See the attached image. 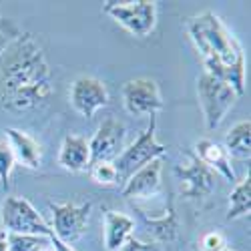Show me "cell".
<instances>
[{"label": "cell", "instance_id": "obj_1", "mask_svg": "<svg viewBox=\"0 0 251 251\" xmlns=\"http://www.w3.org/2000/svg\"><path fill=\"white\" fill-rule=\"evenodd\" d=\"M50 97V65L45 50L30 32H20L0 56V107L14 113L32 111Z\"/></svg>", "mask_w": 251, "mask_h": 251}, {"label": "cell", "instance_id": "obj_2", "mask_svg": "<svg viewBox=\"0 0 251 251\" xmlns=\"http://www.w3.org/2000/svg\"><path fill=\"white\" fill-rule=\"evenodd\" d=\"M187 34L203 60V73L221 78L241 97L245 91V54L223 20L215 12L197 14L187 23Z\"/></svg>", "mask_w": 251, "mask_h": 251}, {"label": "cell", "instance_id": "obj_3", "mask_svg": "<svg viewBox=\"0 0 251 251\" xmlns=\"http://www.w3.org/2000/svg\"><path fill=\"white\" fill-rule=\"evenodd\" d=\"M167 153V145L159 143L157 139V115H151L149 127L145 129L129 147H125L123 153L113 161L119 175V181H127L133 173H137L141 167L155 159H163Z\"/></svg>", "mask_w": 251, "mask_h": 251}, {"label": "cell", "instance_id": "obj_4", "mask_svg": "<svg viewBox=\"0 0 251 251\" xmlns=\"http://www.w3.org/2000/svg\"><path fill=\"white\" fill-rule=\"evenodd\" d=\"M197 97L207 131H215L239 99V95L227 82L207 73L197 78Z\"/></svg>", "mask_w": 251, "mask_h": 251}, {"label": "cell", "instance_id": "obj_5", "mask_svg": "<svg viewBox=\"0 0 251 251\" xmlns=\"http://www.w3.org/2000/svg\"><path fill=\"white\" fill-rule=\"evenodd\" d=\"M102 12L109 14L119 26L135 38L151 36L157 26V2L153 0H135V2L109 0L102 4Z\"/></svg>", "mask_w": 251, "mask_h": 251}, {"label": "cell", "instance_id": "obj_6", "mask_svg": "<svg viewBox=\"0 0 251 251\" xmlns=\"http://www.w3.org/2000/svg\"><path fill=\"white\" fill-rule=\"evenodd\" d=\"M0 221L6 233L50 237L52 229L38 213V209L25 197H6L0 207Z\"/></svg>", "mask_w": 251, "mask_h": 251}, {"label": "cell", "instance_id": "obj_7", "mask_svg": "<svg viewBox=\"0 0 251 251\" xmlns=\"http://www.w3.org/2000/svg\"><path fill=\"white\" fill-rule=\"evenodd\" d=\"M52 211V235L62 243L73 245L89 229L93 203H50Z\"/></svg>", "mask_w": 251, "mask_h": 251}, {"label": "cell", "instance_id": "obj_8", "mask_svg": "<svg viewBox=\"0 0 251 251\" xmlns=\"http://www.w3.org/2000/svg\"><path fill=\"white\" fill-rule=\"evenodd\" d=\"M121 97H123L125 111L135 117H143V115L151 117V115H157L165 107V100H163L157 80L149 76H139V78L127 80L123 85Z\"/></svg>", "mask_w": 251, "mask_h": 251}, {"label": "cell", "instance_id": "obj_9", "mask_svg": "<svg viewBox=\"0 0 251 251\" xmlns=\"http://www.w3.org/2000/svg\"><path fill=\"white\" fill-rule=\"evenodd\" d=\"M69 102L80 117L93 119L97 111L109 104V91L100 78L80 75L71 82Z\"/></svg>", "mask_w": 251, "mask_h": 251}, {"label": "cell", "instance_id": "obj_10", "mask_svg": "<svg viewBox=\"0 0 251 251\" xmlns=\"http://www.w3.org/2000/svg\"><path fill=\"white\" fill-rule=\"evenodd\" d=\"M175 175L181 183V195L191 199V201H201L207 199L215 191V173L193 155H187L185 163L175 165Z\"/></svg>", "mask_w": 251, "mask_h": 251}, {"label": "cell", "instance_id": "obj_11", "mask_svg": "<svg viewBox=\"0 0 251 251\" xmlns=\"http://www.w3.org/2000/svg\"><path fill=\"white\" fill-rule=\"evenodd\" d=\"M125 137H127V129H125V125L119 119H115V117L104 119L99 125L95 137L89 141L93 163H97V161L113 163L125 149Z\"/></svg>", "mask_w": 251, "mask_h": 251}, {"label": "cell", "instance_id": "obj_12", "mask_svg": "<svg viewBox=\"0 0 251 251\" xmlns=\"http://www.w3.org/2000/svg\"><path fill=\"white\" fill-rule=\"evenodd\" d=\"M163 159L147 163L137 173H133L123 185V197L129 201H145L159 195L163 185Z\"/></svg>", "mask_w": 251, "mask_h": 251}, {"label": "cell", "instance_id": "obj_13", "mask_svg": "<svg viewBox=\"0 0 251 251\" xmlns=\"http://www.w3.org/2000/svg\"><path fill=\"white\" fill-rule=\"evenodd\" d=\"M91 163L93 159H91L89 141L76 133L65 135V139L60 143V149H58V165L62 169L71 173H82L89 169Z\"/></svg>", "mask_w": 251, "mask_h": 251}, {"label": "cell", "instance_id": "obj_14", "mask_svg": "<svg viewBox=\"0 0 251 251\" xmlns=\"http://www.w3.org/2000/svg\"><path fill=\"white\" fill-rule=\"evenodd\" d=\"M6 141L12 149L14 161L18 165L26 167V169H40L43 167V147L40 143L28 135L26 131H20V129H6Z\"/></svg>", "mask_w": 251, "mask_h": 251}, {"label": "cell", "instance_id": "obj_15", "mask_svg": "<svg viewBox=\"0 0 251 251\" xmlns=\"http://www.w3.org/2000/svg\"><path fill=\"white\" fill-rule=\"evenodd\" d=\"M193 149H195L193 155L207 167V169H211L213 173H219L229 183L235 181V169L231 165V159H229L227 151L219 143H215L211 139H199Z\"/></svg>", "mask_w": 251, "mask_h": 251}, {"label": "cell", "instance_id": "obj_16", "mask_svg": "<svg viewBox=\"0 0 251 251\" xmlns=\"http://www.w3.org/2000/svg\"><path fill=\"white\" fill-rule=\"evenodd\" d=\"M135 233V219L121 211L104 213V247L107 251H119Z\"/></svg>", "mask_w": 251, "mask_h": 251}, {"label": "cell", "instance_id": "obj_17", "mask_svg": "<svg viewBox=\"0 0 251 251\" xmlns=\"http://www.w3.org/2000/svg\"><path fill=\"white\" fill-rule=\"evenodd\" d=\"M137 211L141 213L145 225H147L149 233L153 235L155 241H161V243H171L177 239L179 235V219H177V213H175V207L173 203H169L161 215H149L145 209L137 207Z\"/></svg>", "mask_w": 251, "mask_h": 251}, {"label": "cell", "instance_id": "obj_18", "mask_svg": "<svg viewBox=\"0 0 251 251\" xmlns=\"http://www.w3.org/2000/svg\"><path fill=\"white\" fill-rule=\"evenodd\" d=\"M223 149L227 151L229 159H239V161H249L251 157V121H239L227 131Z\"/></svg>", "mask_w": 251, "mask_h": 251}, {"label": "cell", "instance_id": "obj_19", "mask_svg": "<svg viewBox=\"0 0 251 251\" xmlns=\"http://www.w3.org/2000/svg\"><path fill=\"white\" fill-rule=\"evenodd\" d=\"M251 211V177L245 175L243 181H239L233 191L229 193V209H227V221H235L239 217H249Z\"/></svg>", "mask_w": 251, "mask_h": 251}, {"label": "cell", "instance_id": "obj_20", "mask_svg": "<svg viewBox=\"0 0 251 251\" xmlns=\"http://www.w3.org/2000/svg\"><path fill=\"white\" fill-rule=\"evenodd\" d=\"M47 245H50V237L8 233V251H38Z\"/></svg>", "mask_w": 251, "mask_h": 251}, {"label": "cell", "instance_id": "obj_21", "mask_svg": "<svg viewBox=\"0 0 251 251\" xmlns=\"http://www.w3.org/2000/svg\"><path fill=\"white\" fill-rule=\"evenodd\" d=\"M89 175H91V179L97 185H102V187H113V185L119 183V175H117V169H115V163H111V161L91 163Z\"/></svg>", "mask_w": 251, "mask_h": 251}, {"label": "cell", "instance_id": "obj_22", "mask_svg": "<svg viewBox=\"0 0 251 251\" xmlns=\"http://www.w3.org/2000/svg\"><path fill=\"white\" fill-rule=\"evenodd\" d=\"M14 155H12V149L6 139L0 141V185L2 189L8 191L10 189V175H12V169H14Z\"/></svg>", "mask_w": 251, "mask_h": 251}, {"label": "cell", "instance_id": "obj_23", "mask_svg": "<svg viewBox=\"0 0 251 251\" xmlns=\"http://www.w3.org/2000/svg\"><path fill=\"white\" fill-rule=\"evenodd\" d=\"M20 32L23 30H20L10 18L0 14V56H2L6 52V49L20 36Z\"/></svg>", "mask_w": 251, "mask_h": 251}, {"label": "cell", "instance_id": "obj_24", "mask_svg": "<svg viewBox=\"0 0 251 251\" xmlns=\"http://www.w3.org/2000/svg\"><path fill=\"white\" fill-rule=\"evenodd\" d=\"M223 249H227V237L217 229H213V231H207L201 235L197 251H223Z\"/></svg>", "mask_w": 251, "mask_h": 251}, {"label": "cell", "instance_id": "obj_25", "mask_svg": "<svg viewBox=\"0 0 251 251\" xmlns=\"http://www.w3.org/2000/svg\"><path fill=\"white\" fill-rule=\"evenodd\" d=\"M119 251H159V249H157V245H151V243H145L137 237H131Z\"/></svg>", "mask_w": 251, "mask_h": 251}, {"label": "cell", "instance_id": "obj_26", "mask_svg": "<svg viewBox=\"0 0 251 251\" xmlns=\"http://www.w3.org/2000/svg\"><path fill=\"white\" fill-rule=\"evenodd\" d=\"M50 247H52V251H76L73 245L62 243V241H60V239H56L54 235H50Z\"/></svg>", "mask_w": 251, "mask_h": 251}, {"label": "cell", "instance_id": "obj_27", "mask_svg": "<svg viewBox=\"0 0 251 251\" xmlns=\"http://www.w3.org/2000/svg\"><path fill=\"white\" fill-rule=\"evenodd\" d=\"M0 251H8V233L0 229Z\"/></svg>", "mask_w": 251, "mask_h": 251}, {"label": "cell", "instance_id": "obj_28", "mask_svg": "<svg viewBox=\"0 0 251 251\" xmlns=\"http://www.w3.org/2000/svg\"><path fill=\"white\" fill-rule=\"evenodd\" d=\"M223 251H235V249H229V247H227V249H223Z\"/></svg>", "mask_w": 251, "mask_h": 251}]
</instances>
